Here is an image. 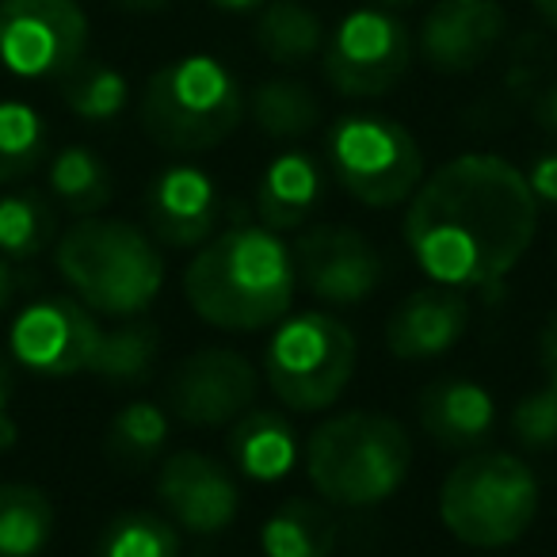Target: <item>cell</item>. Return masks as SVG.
<instances>
[{"label":"cell","instance_id":"6da1fadb","mask_svg":"<svg viewBox=\"0 0 557 557\" xmlns=\"http://www.w3.org/2000/svg\"><path fill=\"white\" fill-rule=\"evenodd\" d=\"M539 233L527 176L496 153H462L412 191L405 245L443 287H493L523 263Z\"/></svg>","mask_w":557,"mask_h":557},{"label":"cell","instance_id":"7a4b0ae2","mask_svg":"<svg viewBox=\"0 0 557 557\" xmlns=\"http://www.w3.org/2000/svg\"><path fill=\"white\" fill-rule=\"evenodd\" d=\"M295 256L268 225H233L210 237L184 271V298L207 325L260 333L295 306Z\"/></svg>","mask_w":557,"mask_h":557},{"label":"cell","instance_id":"3957f363","mask_svg":"<svg viewBox=\"0 0 557 557\" xmlns=\"http://www.w3.org/2000/svg\"><path fill=\"white\" fill-rule=\"evenodd\" d=\"M54 263L73 298L100 318H141L164 287L157 245L119 218H81L54 245Z\"/></svg>","mask_w":557,"mask_h":557},{"label":"cell","instance_id":"277c9868","mask_svg":"<svg viewBox=\"0 0 557 557\" xmlns=\"http://www.w3.org/2000/svg\"><path fill=\"white\" fill-rule=\"evenodd\" d=\"M412 440L394 417L351 409L310 435L306 473L321 500L341 508H374L405 485Z\"/></svg>","mask_w":557,"mask_h":557},{"label":"cell","instance_id":"5b68a950","mask_svg":"<svg viewBox=\"0 0 557 557\" xmlns=\"http://www.w3.org/2000/svg\"><path fill=\"white\" fill-rule=\"evenodd\" d=\"M237 77L210 54H184L161 65L141 92V131L169 153H207L233 138L245 119Z\"/></svg>","mask_w":557,"mask_h":557},{"label":"cell","instance_id":"8992f818","mask_svg":"<svg viewBox=\"0 0 557 557\" xmlns=\"http://www.w3.org/2000/svg\"><path fill=\"white\" fill-rule=\"evenodd\" d=\"M539 478L519 455L473 450L440 488V519L462 546L504 549L539 516Z\"/></svg>","mask_w":557,"mask_h":557},{"label":"cell","instance_id":"52a82bcc","mask_svg":"<svg viewBox=\"0 0 557 557\" xmlns=\"http://www.w3.org/2000/svg\"><path fill=\"white\" fill-rule=\"evenodd\" d=\"M359 363L356 333L333 313H295L278 321L263 351V374L278 401L295 412H325L341 401Z\"/></svg>","mask_w":557,"mask_h":557},{"label":"cell","instance_id":"ba28073f","mask_svg":"<svg viewBox=\"0 0 557 557\" xmlns=\"http://www.w3.org/2000/svg\"><path fill=\"white\" fill-rule=\"evenodd\" d=\"M329 161L344 191L371 210L401 207L424 184L417 138L386 115H344L329 131Z\"/></svg>","mask_w":557,"mask_h":557},{"label":"cell","instance_id":"9c48e42d","mask_svg":"<svg viewBox=\"0 0 557 557\" xmlns=\"http://www.w3.org/2000/svg\"><path fill=\"white\" fill-rule=\"evenodd\" d=\"M321 62H325V81L348 100L386 96L389 88L401 85L412 65L409 27L379 4L351 9L325 39Z\"/></svg>","mask_w":557,"mask_h":557},{"label":"cell","instance_id":"30bf717a","mask_svg":"<svg viewBox=\"0 0 557 557\" xmlns=\"http://www.w3.org/2000/svg\"><path fill=\"white\" fill-rule=\"evenodd\" d=\"M88 16L77 0H0V62L24 81H62L85 62Z\"/></svg>","mask_w":557,"mask_h":557},{"label":"cell","instance_id":"8fae6325","mask_svg":"<svg viewBox=\"0 0 557 557\" xmlns=\"http://www.w3.org/2000/svg\"><path fill=\"white\" fill-rule=\"evenodd\" d=\"M100 321L77 298H39L9 329V351L42 379H73L92 367Z\"/></svg>","mask_w":557,"mask_h":557},{"label":"cell","instance_id":"7c38bea8","mask_svg":"<svg viewBox=\"0 0 557 557\" xmlns=\"http://www.w3.org/2000/svg\"><path fill=\"white\" fill-rule=\"evenodd\" d=\"M260 394L252 359L233 348H199L172 371L169 409L187 428H222L245 417Z\"/></svg>","mask_w":557,"mask_h":557},{"label":"cell","instance_id":"4fadbf2b","mask_svg":"<svg viewBox=\"0 0 557 557\" xmlns=\"http://www.w3.org/2000/svg\"><path fill=\"white\" fill-rule=\"evenodd\" d=\"M295 256L298 283L310 287L313 298L329 306H359L379 290L382 283V256L351 225H313L310 233L295 240L290 248Z\"/></svg>","mask_w":557,"mask_h":557},{"label":"cell","instance_id":"5bb4252c","mask_svg":"<svg viewBox=\"0 0 557 557\" xmlns=\"http://www.w3.org/2000/svg\"><path fill=\"white\" fill-rule=\"evenodd\" d=\"M157 496L172 523L187 534H218L237 519L240 493L218 458L202 450H176L157 473Z\"/></svg>","mask_w":557,"mask_h":557},{"label":"cell","instance_id":"9a60e30c","mask_svg":"<svg viewBox=\"0 0 557 557\" xmlns=\"http://www.w3.org/2000/svg\"><path fill=\"white\" fill-rule=\"evenodd\" d=\"M504 9L496 0H435L420 24V58L440 73H473L504 39Z\"/></svg>","mask_w":557,"mask_h":557},{"label":"cell","instance_id":"2e32d148","mask_svg":"<svg viewBox=\"0 0 557 557\" xmlns=\"http://www.w3.org/2000/svg\"><path fill=\"white\" fill-rule=\"evenodd\" d=\"M222 218V195L210 172L195 164H169L146 187V222L161 245L195 248L214 237Z\"/></svg>","mask_w":557,"mask_h":557},{"label":"cell","instance_id":"e0dca14e","mask_svg":"<svg viewBox=\"0 0 557 557\" xmlns=\"http://www.w3.org/2000/svg\"><path fill=\"white\" fill-rule=\"evenodd\" d=\"M470 329V302L458 287H420L389 313L386 321V344L397 359L424 363L440 359L455 348Z\"/></svg>","mask_w":557,"mask_h":557},{"label":"cell","instance_id":"ac0fdd59","mask_svg":"<svg viewBox=\"0 0 557 557\" xmlns=\"http://www.w3.org/2000/svg\"><path fill=\"white\" fill-rule=\"evenodd\" d=\"M417 417L443 450H478L496 428V401L473 379H440L424 386Z\"/></svg>","mask_w":557,"mask_h":557},{"label":"cell","instance_id":"d6986e66","mask_svg":"<svg viewBox=\"0 0 557 557\" xmlns=\"http://www.w3.org/2000/svg\"><path fill=\"white\" fill-rule=\"evenodd\" d=\"M321 164L302 149L278 153L256 184V214L268 230H302L321 202Z\"/></svg>","mask_w":557,"mask_h":557},{"label":"cell","instance_id":"ffe728a7","mask_svg":"<svg viewBox=\"0 0 557 557\" xmlns=\"http://www.w3.org/2000/svg\"><path fill=\"white\" fill-rule=\"evenodd\" d=\"M225 443H230L233 466L260 485L283 481L298 462L295 428H290L287 417H278L271 409H248L245 417H237Z\"/></svg>","mask_w":557,"mask_h":557},{"label":"cell","instance_id":"44dd1931","mask_svg":"<svg viewBox=\"0 0 557 557\" xmlns=\"http://www.w3.org/2000/svg\"><path fill=\"white\" fill-rule=\"evenodd\" d=\"M157 359H161V329L141 313V318H126L115 329H100L88 371L100 374L108 386L131 389L153 379Z\"/></svg>","mask_w":557,"mask_h":557},{"label":"cell","instance_id":"7402d4cb","mask_svg":"<svg viewBox=\"0 0 557 557\" xmlns=\"http://www.w3.org/2000/svg\"><path fill=\"white\" fill-rule=\"evenodd\" d=\"M336 546V519L310 496H290L260 531L263 557H329Z\"/></svg>","mask_w":557,"mask_h":557},{"label":"cell","instance_id":"603a6c76","mask_svg":"<svg viewBox=\"0 0 557 557\" xmlns=\"http://www.w3.org/2000/svg\"><path fill=\"white\" fill-rule=\"evenodd\" d=\"M325 24L302 0H268L256 20V47L275 65H306L325 50Z\"/></svg>","mask_w":557,"mask_h":557},{"label":"cell","instance_id":"cb8c5ba5","mask_svg":"<svg viewBox=\"0 0 557 557\" xmlns=\"http://www.w3.org/2000/svg\"><path fill=\"white\" fill-rule=\"evenodd\" d=\"M252 123L275 141H298L321 123V100L310 85L295 77H271L252 88Z\"/></svg>","mask_w":557,"mask_h":557},{"label":"cell","instance_id":"d4e9b609","mask_svg":"<svg viewBox=\"0 0 557 557\" xmlns=\"http://www.w3.org/2000/svg\"><path fill=\"white\" fill-rule=\"evenodd\" d=\"M47 184H50V195L77 218L100 214L111 202V191H115L103 157L88 146H65L62 153H54Z\"/></svg>","mask_w":557,"mask_h":557},{"label":"cell","instance_id":"484cf974","mask_svg":"<svg viewBox=\"0 0 557 557\" xmlns=\"http://www.w3.org/2000/svg\"><path fill=\"white\" fill-rule=\"evenodd\" d=\"M54 534L47 493L24 481L0 485V557H39Z\"/></svg>","mask_w":557,"mask_h":557},{"label":"cell","instance_id":"4316f807","mask_svg":"<svg viewBox=\"0 0 557 557\" xmlns=\"http://www.w3.org/2000/svg\"><path fill=\"white\" fill-rule=\"evenodd\" d=\"M58 237V214L39 191H16L0 199V256L35 260Z\"/></svg>","mask_w":557,"mask_h":557},{"label":"cell","instance_id":"83f0119b","mask_svg":"<svg viewBox=\"0 0 557 557\" xmlns=\"http://www.w3.org/2000/svg\"><path fill=\"white\" fill-rule=\"evenodd\" d=\"M62 100L85 123H111L126 111L131 103V81L103 62H81L62 81Z\"/></svg>","mask_w":557,"mask_h":557},{"label":"cell","instance_id":"f1b7e54d","mask_svg":"<svg viewBox=\"0 0 557 557\" xmlns=\"http://www.w3.org/2000/svg\"><path fill=\"white\" fill-rule=\"evenodd\" d=\"M47 161V123L24 100H0V184H16Z\"/></svg>","mask_w":557,"mask_h":557},{"label":"cell","instance_id":"f546056e","mask_svg":"<svg viewBox=\"0 0 557 557\" xmlns=\"http://www.w3.org/2000/svg\"><path fill=\"white\" fill-rule=\"evenodd\" d=\"M169 443V417L153 401H134L108 428V455L126 470H146Z\"/></svg>","mask_w":557,"mask_h":557},{"label":"cell","instance_id":"4dcf8cb0","mask_svg":"<svg viewBox=\"0 0 557 557\" xmlns=\"http://www.w3.org/2000/svg\"><path fill=\"white\" fill-rule=\"evenodd\" d=\"M96 557H180V527L157 511H126L100 531Z\"/></svg>","mask_w":557,"mask_h":557},{"label":"cell","instance_id":"1f68e13d","mask_svg":"<svg viewBox=\"0 0 557 557\" xmlns=\"http://www.w3.org/2000/svg\"><path fill=\"white\" fill-rule=\"evenodd\" d=\"M511 435L523 450H557V386H542L519 397L511 409Z\"/></svg>","mask_w":557,"mask_h":557},{"label":"cell","instance_id":"d6a6232c","mask_svg":"<svg viewBox=\"0 0 557 557\" xmlns=\"http://www.w3.org/2000/svg\"><path fill=\"white\" fill-rule=\"evenodd\" d=\"M523 176H527L531 195L539 199V207L542 202H546V207H557V153L534 157V164L523 172Z\"/></svg>","mask_w":557,"mask_h":557},{"label":"cell","instance_id":"836d02e7","mask_svg":"<svg viewBox=\"0 0 557 557\" xmlns=\"http://www.w3.org/2000/svg\"><path fill=\"white\" fill-rule=\"evenodd\" d=\"M12 389H16V379H12V363H9V356L0 351V455L16 447V440H20V428H16V420H12V412H9Z\"/></svg>","mask_w":557,"mask_h":557},{"label":"cell","instance_id":"e575fe53","mask_svg":"<svg viewBox=\"0 0 557 557\" xmlns=\"http://www.w3.org/2000/svg\"><path fill=\"white\" fill-rule=\"evenodd\" d=\"M539 367L546 374V386H557V313L542 325L539 336Z\"/></svg>","mask_w":557,"mask_h":557},{"label":"cell","instance_id":"d590c367","mask_svg":"<svg viewBox=\"0 0 557 557\" xmlns=\"http://www.w3.org/2000/svg\"><path fill=\"white\" fill-rule=\"evenodd\" d=\"M539 123H542V131L557 134V85H549L546 96L539 100Z\"/></svg>","mask_w":557,"mask_h":557},{"label":"cell","instance_id":"8d00e7d4","mask_svg":"<svg viewBox=\"0 0 557 557\" xmlns=\"http://www.w3.org/2000/svg\"><path fill=\"white\" fill-rule=\"evenodd\" d=\"M12 295H16V275L9 268V256H0V313L9 310Z\"/></svg>","mask_w":557,"mask_h":557},{"label":"cell","instance_id":"74e56055","mask_svg":"<svg viewBox=\"0 0 557 557\" xmlns=\"http://www.w3.org/2000/svg\"><path fill=\"white\" fill-rule=\"evenodd\" d=\"M210 4L222 12H252V9H263L268 0H210Z\"/></svg>","mask_w":557,"mask_h":557},{"label":"cell","instance_id":"f35d334b","mask_svg":"<svg viewBox=\"0 0 557 557\" xmlns=\"http://www.w3.org/2000/svg\"><path fill=\"white\" fill-rule=\"evenodd\" d=\"M115 4H123V9H131V12H157V9H164L169 0H115Z\"/></svg>","mask_w":557,"mask_h":557},{"label":"cell","instance_id":"ab89813d","mask_svg":"<svg viewBox=\"0 0 557 557\" xmlns=\"http://www.w3.org/2000/svg\"><path fill=\"white\" fill-rule=\"evenodd\" d=\"M534 9H539V16L546 20L549 27H557V0H531Z\"/></svg>","mask_w":557,"mask_h":557},{"label":"cell","instance_id":"60d3db41","mask_svg":"<svg viewBox=\"0 0 557 557\" xmlns=\"http://www.w3.org/2000/svg\"><path fill=\"white\" fill-rule=\"evenodd\" d=\"M371 4H379V9H409V4H417V0H371Z\"/></svg>","mask_w":557,"mask_h":557}]
</instances>
